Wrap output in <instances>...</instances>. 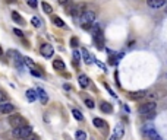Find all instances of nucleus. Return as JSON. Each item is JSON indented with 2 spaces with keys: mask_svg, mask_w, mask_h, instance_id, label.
Wrapping results in <instances>:
<instances>
[{
  "mask_svg": "<svg viewBox=\"0 0 167 140\" xmlns=\"http://www.w3.org/2000/svg\"><path fill=\"white\" fill-rule=\"evenodd\" d=\"M156 106H157L156 102H147V104H142L139 106L138 112L147 118H154L156 117Z\"/></svg>",
  "mask_w": 167,
  "mask_h": 140,
  "instance_id": "f257e3e1",
  "label": "nucleus"
},
{
  "mask_svg": "<svg viewBox=\"0 0 167 140\" xmlns=\"http://www.w3.org/2000/svg\"><path fill=\"white\" fill-rule=\"evenodd\" d=\"M12 134H13V137H16V139H27L29 134H32V127L28 126V124H25L22 127L13 129Z\"/></svg>",
  "mask_w": 167,
  "mask_h": 140,
  "instance_id": "f03ea898",
  "label": "nucleus"
},
{
  "mask_svg": "<svg viewBox=\"0 0 167 140\" xmlns=\"http://www.w3.org/2000/svg\"><path fill=\"white\" fill-rule=\"evenodd\" d=\"M95 18H97V15H95L94 10H85L81 15V22H82V26H87V25H91V23L95 22Z\"/></svg>",
  "mask_w": 167,
  "mask_h": 140,
  "instance_id": "7ed1b4c3",
  "label": "nucleus"
},
{
  "mask_svg": "<svg viewBox=\"0 0 167 140\" xmlns=\"http://www.w3.org/2000/svg\"><path fill=\"white\" fill-rule=\"evenodd\" d=\"M9 124L12 126V129H18V127H22L25 126V118L22 115H19V114H12L11 117H9Z\"/></svg>",
  "mask_w": 167,
  "mask_h": 140,
  "instance_id": "20e7f679",
  "label": "nucleus"
},
{
  "mask_svg": "<svg viewBox=\"0 0 167 140\" xmlns=\"http://www.w3.org/2000/svg\"><path fill=\"white\" fill-rule=\"evenodd\" d=\"M144 134L150 140H161V136L156 131V129L152 126H145L144 127Z\"/></svg>",
  "mask_w": 167,
  "mask_h": 140,
  "instance_id": "39448f33",
  "label": "nucleus"
},
{
  "mask_svg": "<svg viewBox=\"0 0 167 140\" xmlns=\"http://www.w3.org/2000/svg\"><path fill=\"white\" fill-rule=\"evenodd\" d=\"M40 53H41V56L45 57V58H50L53 57L54 54V48H53V45L51 44H43L40 47Z\"/></svg>",
  "mask_w": 167,
  "mask_h": 140,
  "instance_id": "423d86ee",
  "label": "nucleus"
},
{
  "mask_svg": "<svg viewBox=\"0 0 167 140\" xmlns=\"http://www.w3.org/2000/svg\"><path fill=\"white\" fill-rule=\"evenodd\" d=\"M15 111V105L12 102H0V114H12Z\"/></svg>",
  "mask_w": 167,
  "mask_h": 140,
  "instance_id": "0eeeda50",
  "label": "nucleus"
},
{
  "mask_svg": "<svg viewBox=\"0 0 167 140\" xmlns=\"http://www.w3.org/2000/svg\"><path fill=\"white\" fill-rule=\"evenodd\" d=\"M85 10H87V9H85V5H84V3H79V5L73 6L72 12H71V15H72L73 18H81V15H82Z\"/></svg>",
  "mask_w": 167,
  "mask_h": 140,
  "instance_id": "6e6552de",
  "label": "nucleus"
},
{
  "mask_svg": "<svg viewBox=\"0 0 167 140\" xmlns=\"http://www.w3.org/2000/svg\"><path fill=\"white\" fill-rule=\"evenodd\" d=\"M37 92V98H40V101L43 105H45L47 102H49V95H47V92H45L43 88H38V89L35 90Z\"/></svg>",
  "mask_w": 167,
  "mask_h": 140,
  "instance_id": "1a4fd4ad",
  "label": "nucleus"
},
{
  "mask_svg": "<svg viewBox=\"0 0 167 140\" xmlns=\"http://www.w3.org/2000/svg\"><path fill=\"white\" fill-rule=\"evenodd\" d=\"M166 5V0H148V6L152 9H158Z\"/></svg>",
  "mask_w": 167,
  "mask_h": 140,
  "instance_id": "9d476101",
  "label": "nucleus"
},
{
  "mask_svg": "<svg viewBox=\"0 0 167 140\" xmlns=\"http://www.w3.org/2000/svg\"><path fill=\"white\" fill-rule=\"evenodd\" d=\"M113 136H114L116 139H122L123 136H125V129H123L120 124H117L116 127H114V134Z\"/></svg>",
  "mask_w": 167,
  "mask_h": 140,
  "instance_id": "9b49d317",
  "label": "nucleus"
},
{
  "mask_svg": "<svg viewBox=\"0 0 167 140\" xmlns=\"http://www.w3.org/2000/svg\"><path fill=\"white\" fill-rule=\"evenodd\" d=\"M92 124H94L97 129H107V123L104 120H101V118H94L92 120Z\"/></svg>",
  "mask_w": 167,
  "mask_h": 140,
  "instance_id": "f8f14e48",
  "label": "nucleus"
},
{
  "mask_svg": "<svg viewBox=\"0 0 167 140\" xmlns=\"http://www.w3.org/2000/svg\"><path fill=\"white\" fill-rule=\"evenodd\" d=\"M100 110L103 112H106V114H110L111 111H113V106L110 105V104H109V102H106V101H103L100 104Z\"/></svg>",
  "mask_w": 167,
  "mask_h": 140,
  "instance_id": "ddd939ff",
  "label": "nucleus"
},
{
  "mask_svg": "<svg viewBox=\"0 0 167 140\" xmlns=\"http://www.w3.org/2000/svg\"><path fill=\"white\" fill-rule=\"evenodd\" d=\"M78 80H79V85H81V88H84V89L89 86V79H88V76H85V74H81Z\"/></svg>",
  "mask_w": 167,
  "mask_h": 140,
  "instance_id": "4468645a",
  "label": "nucleus"
},
{
  "mask_svg": "<svg viewBox=\"0 0 167 140\" xmlns=\"http://www.w3.org/2000/svg\"><path fill=\"white\" fill-rule=\"evenodd\" d=\"M25 95H27V99H28L29 102L37 101V92H35V89H28Z\"/></svg>",
  "mask_w": 167,
  "mask_h": 140,
  "instance_id": "2eb2a0df",
  "label": "nucleus"
},
{
  "mask_svg": "<svg viewBox=\"0 0 167 140\" xmlns=\"http://www.w3.org/2000/svg\"><path fill=\"white\" fill-rule=\"evenodd\" d=\"M82 57H84V62L87 63V64H92V63H94V57L91 56L87 50L82 51Z\"/></svg>",
  "mask_w": 167,
  "mask_h": 140,
  "instance_id": "dca6fc26",
  "label": "nucleus"
},
{
  "mask_svg": "<svg viewBox=\"0 0 167 140\" xmlns=\"http://www.w3.org/2000/svg\"><path fill=\"white\" fill-rule=\"evenodd\" d=\"M12 19L15 21L16 23H19V25H25V21H24V18L18 13V12H12Z\"/></svg>",
  "mask_w": 167,
  "mask_h": 140,
  "instance_id": "f3484780",
  "label": "nucleus"
},
{
  "mask_svg": "<svg viewBox=\"0 0 167 140\" xmlns=\"http://www.w3.org/2000/svg\"><path fill=\"white\" fill-rule=\"evenodd\" d=\"M53 67L56 69V70H65V62H62L60 58H57V60H54L53 62Z\"/></svg>",
  "mask_w": 167,
  "mask_h": 140,
  "instance_id": "a211bd4d",
  "label": "nucleus"
},
{
  "mask_svg": "<svg viewBox=\"0 0 167 140\" xmlns=\"http://www.w3.org/2000/svg\"><path fill=\"white\" fill-rule=\"evenodd\" d=\"M72 115L75 120H78V121H82L84 120V114L79 111L78 108H72Z\"/></svg>",
  "mask_w": 167,
  "mask_h": 140,
  "instance_id": "6ab92c4d",
  "label": "nucleus"
},
{
  "mask_svg": "<svg viewBox=\"0 0 167 140\" xmlns=\"http://www.w3.org/2000/svg\"><path fill=\"white\" fill-rule=\"evenodd\" d=\"M144 96H147V92H145V90H138V92L131 94V98H132V99H141V98H144Z\"/></svg>",
  "mask_w": 167,
  "mask_h": 140,
  "instance_id": "aec40b11",
  "label": "nucleus"
},
{
  "mask_svg": "<svg viewBox=\"0 0 167 140\" xmlns=\"http://www.w3.org/2000/svg\"><path fill=\"white\" fill-rule=\"evenodd\" d=\"M75 139L76 140H87V134H85V131L78 130V131L75 133Z\"/></svg>",
  "mask_w": 167,
  "mask_h": 140,
  "instance_id": "412c9836",
  "label": "nucleus"
},
{
  "mask_svg": "<svg viewBox=\"0 0 167 140\" xmlns=\"http://www.w3.org/2000/svg\"><path fill=\"white\" fill-rule=\"evenodd\" d=\"M53 22H54L56 26H59V28H65V22H63L59 16H53Z\"/></svg>",
  "mask_w": 167,
  "mask_h": 140,
  "instance_id": "4be33fe9",
  "label": "nucleus"
},
{
  "mask_svg": "<svg viewBox=\"0 0 167 140\" xmlns=\"http://www.w3.org/2000/svg\"><path fill=\"white\" fill-rule=\"evenodd\" d=\"M41 6H43V10H44L47 15H50L51 12H53V7H51V6L49 5L47 2H43V3H41Z\"/></svg>",
  "mask_w": 167,
  "mask_h": 140,
  "instance_id": "5701e85b",
  "label": "nucleus"
},
{
  "mask_svg": "<svg viewBox=\"0 0 167 140\" xmlns=\"http://www.w3.org/2000/svg\"><path fill=\"white\" fill-rule=\"evenodd\" d=\"M31 23H32L35 28H40V26H41V21H40L37 16H34L32 19H31Z\"/></svg>",
  "mask_w": 167,
  "mask_h": 140,
  "instance_id": "b1692460",
  "label": "nucleus"
},
{
  "mask_svg": "<svg viewBox=\"0 0 167 140\" xmlns=\"http://www.w3.org/2000/svg\"><path fill=\"white\" fill-rule=\"evenodd\" d=\"M22 62L27 64V66H29V67H34L35 64H34V62L29 58V57H22Z\"/></svg>",
  "mask_w": 167,
  "mask_h": 140,
  "instance_id": "393cba45",
  "label": "nucleus"
},
{
  "mask_svg": "<svg viewBox=\"0 0 167 140\" xmlns=\"http://www.w3.org/2000/svg\"><path fill=\"white\" fill-rule=\"evenodd\" d=\"M79 60H81V54H79V51L78 50H73V62L78 64Z\"/></svg>",
  "mask_w": 167,
  "mask_h": 140,
  "instance_id": "a878e982",
  "label": "nucleus"
},
{
  "mask_svg": "<svg viewBox=\"0 0 167 140\" xmlns=\"http://www.w3.org/2000/svg\"><path fill=\"white\" fill-rule=\"evenodd\" d=\"M85 105L88 106L89 110H92V108L95 106V104H94V101H92L91 98H87V99H85Z\"/></svg>",
  "mask_w": 167,
  "mask_h": 140,
  "instance_id": "bb28decb",
  "label": "nucleus"
},
{
  "mask_svg": "<svg viewBox=\"0 0 167 140\" xmlns=\"http://www.w3.org/2000/svg\"><path fill=\"white\" fill-rule=\"evenodd\" d=\"M94 63L97 64V66H98V67L101 69V70H104V72H107V70H106V66H104V64H103V63H101L100 60H95V58H94Z\"/></svg>",
  "mask_w": 167,
  "mask_h": 140,
  "instance_id": "cd10ccee",
  "label": "nucleus"
},
{
  "mask_svg": "<svg viewBox=\"0 0 167 140\" xmlns=\"http://www.w3.org/2000/svg\"><path fill=\"white\" fill-rule=\"evenodd\" d=\"M28 6H31L32 9H35V7L38 6V2H37V0H28Z\"/></svg>",
  "mask_w": 167,
  "mask_h": 140,
  "instance_id": "c85d7f7f",
  "label": "nucleus"
},
{
  "mask_svg": "<svg viewBox=\"0 0 167 140\" xmlns=\"http://www.w3.org/2000/svg\"><path fill=\"white\" fill-rule=\"evenodd\" d=\"M13 34H15V35H18V37H21V38H22V37H24V32H22V31H21V29H18V28H15V29H13Z\"/></svg>",
  "mask_w": 167,
  "mask_h": 140,
  "instance_id": "c756f323",
  "label": "nucleus"
},
{
  "mask_svg": "<svg viewBox=\"0 0 167 140\" xmlns=\"http://www.w3.org/2000/svg\"><path fill=\"white\" fill-rule=\"evenodd\" d=\"M71 45H72L73 48H76V47H78V39H76V38H72V39H71Z\"/></svg>",
  "mask_w": 167,
  "mask_h": 140,
  "instance_id": "7c9ffc66",
  "label": "nucleus"
},
{
  "mask_svg": "<svg viewBox=\"0 0 167 140\" xmlns=\"http://www.w3.org/2000/svg\"><path fill=\"white\" fill-rule=\"evenodd\" d=\"M25 140H40V139H38V136L37 134H29Z\"/></svg>",
  "mask_w": 167,
  "mask_h": 140,
  "instance_id": "2f4dec72",
  "label": "nucleus"
},
{
  "mask_svg": "<svg viewBox=\"0 0 167 140\" xmlns=\"http://www.w3.org/2000/svg\"><path fill=\"white\" fill-rule=\"evenodd\" d=\"M6 101V94L3 90H0V102H5Z\"/></svg>",
  "mask_w": 167,
  "mask_h": 140,
  "instance_id": "473e14b6",
  "label": "nucleus"
},
{
  "mask_svg": "<svg viewBox=\"0 0 167 140\" xmlns=\"http://www.w3.org/2000/svg\"><path fill=\"white\" fill-rule=\"evenodd\" d=\"M31 73H32L34 76H41V73H40V72H37V70H31Z\"/></svg>",
  "mask_w": 167,
  "mask_h": 140,
  "instance_id": "72a5a7b5",
  "label": "nucleus"
},
{
  "mask_svg": "<svg viewBox=\"0 0 167 140\" xmlns=\"http://www.w3.org/2000/svg\"><path fill=\"white\" fill-rule=\"evenodd\" d=\"M67 2H69V0H59V3H60V5H66Z\"/></svg>",
  "mask_w": 167,
  "mask_h": 140,
  "instance_id": "f704fd0d",
  "label": "nucleus"
},
{
  "mask_svg": "<svg viewBox=\"0 0 167 140\" xmlns=\"http://www.w3.org/2000/svg\"><path fill=\"white\" fill-rule=\"evenodd\" d=\"M3 56V50H2V47H0V57Z\"/></svg>",
  "mask_w": 167,
  "mask_h": 140,
  "instance_id": "c9c22d12",
  "label": "nucleus"
},
{
  "mask_svg": "<svg viewBox=\"0 0 167 140\" xmlns=\"http://www.w3.org/2000/svg\"><path fill=\"white\" fill-rule=\"evenodd\" d=\"M109 140H117V139H116V137H114V136H111V137H110V139H109Z\"/></svg>",
  "mask_w": 167,
  "mask_h": 140,
  "instance_id": "e433bc0d",
  "label": "nucleus"
}]
</instances>
